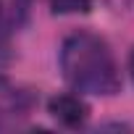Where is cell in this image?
Listing matches in <instances>:
<instances>
[{
  "label": "cell",
  "mask_w": 134,
  "mask_h": 134,
  "mask_svg": "<svg viewBox=\"0 0 134 134\" xmlns=\"http://www.w3.org/2000/svg\"><path fill=\"white\" fill-rule=\"evenodd\" d=\"M60 71L76 92L116 95L121 90V74L108 42L92 32L69 34L60 45Z\"/></svg>",
  "instance_id": "6da1fadb"
},
{
  "label": "cell",
  "mask_w": 134,
  "mask_h": 134,
  "mask_svg": "<svg viewBox=\"0 0 134 134\" xmlns=\"http://www.w3.org/2000/svg\"><path fill=\"white\" fill-rule=\"evenodd\" d=\"M29 105H32V100L26 92H21L5 76H0V131L19 126L21 118H26Z\"/></svg>",
  "instance_id": "7a4b0ae2"
},
{
  "label": "cell",
  "mask_w": 134,
  "mask_h": 134,
  "mask_svg": "<svg viewBox=\"0 0 134 134\" xmlns=\"http://www.w3.org/2000/svg\"><path fill=\"white\" fill-rule=\"evenodd\" d=\"M47 110L63 126H82L87 121V116H90L87 103L82 97H76V95H55V97H50Z\"/></svg>",
  "instance_id": "3957f363"
},
{
  "label": "cell",
  "mask_w": 134,
  "mask_h": 134,
  "mask_svg": "<svg viewBox=\"0 0 134 134\" xmlns=\"http://www.w3.org/2000/svg\"><path fill=\"white\" fill-rule=\"evenodd\" d=\"M92 0H53V11L55 13H79V11H90Z\"/></svg>",
  "instance_id": "277c9868"
},
{
  "label": "cell",
  "mask_w": 134,
  "mask_h": 134,
  "mask_svg": "<svg viewBox=\"0 0 134 134\" xmlns=\"http://www.w3.org/2000/svg\"><path fill=\"white\" fill-rule=\"evenodd\" d=\"M129 71H131V79H134V53H131V58H129Z\"/></svg>",
  "instance_id": "5b68a950"
}]
</instances>
